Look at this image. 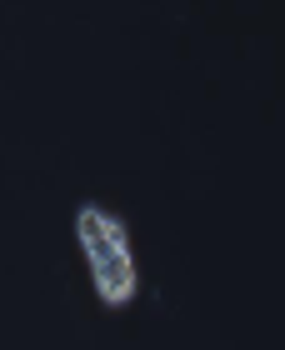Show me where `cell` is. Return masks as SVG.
I'll use <instances>...</instances> for the list:
<instances>
[{"label": "cell", "mask_w": 285, "mask_h": 350, "mask_svg": "<svg viewBox=\"0 0 285 350\" xmlns=\"http://www.w3.org/2000/svg\"><path fill=\"white\" fill-rule=\"evenodd\" d=\"M75 235H81L85 260L110 256V250H131V241H125V226H120L116 215H105L100 205H81V211H75Z\"/></svg>", "instance_id": "cell-1"}, {"label": "cell", "mask_w": 285, "mask_h": 350, "mask_svg": "<svg viewBox=\"0 0 285 350\" xmlns=\"http://www.w3.org/2000/svg\"><path fill=\"white\" fill-rule=\"evenodd\" d=\"M85 265H90V280H95V291H100L105 306H125V300L135 295V260H131V250H110V256H95Z\"/></svg>", "instance_id": "cell-2"}]
</instances>
